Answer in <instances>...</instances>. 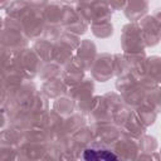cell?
<instances>
[{
	"label": "cell",
	"mask_w": 161,
	"mask_h": 161,
	"mask_svg": "<svg viewBox=\"0 0 161 161\" xmlns=\"http://www.w3.org/2000/svg\"><path fill=\"white\" fill-rule=\"evenodd\" d=\"M86 160H116L117 156L108 150H99V148H87L83 153Z\"/></svg>",
	"instance_id": "6da1fadb"
}]
</instances>
